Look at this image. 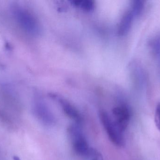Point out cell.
Masks as SVG:
<instances>
[{
	"mask_svg": "<svg viewBox=\"0 0 160 160\" xmlns=\"http://www.w3.org/2000/svg\"><path fill=\"white\" fill-rule=\"evenodd\" d=\"M144 2L142 0H135L132 1L131 5L130 10L136 17L140 16L143 11L144 8Z\"/></svg>",
	"mask_w": 160,
	"mask_h": 160,
	"instance_id": "9",
	"label": "cell"
},
{
	"mask_svg": "<svg viewBox=\"0 0 160 160\" xmlns=\"http://www.w3.org/2000/svg\"><path fill=\"white\" fill-rule=\"evenodd\" d=\"M59 102L65 114L70 119L80 125L82 121V117L78 109L69 101L63 99H59Z\"/></svg>",
	"mask_w": 160,
	"mask_h": 160,
	"instance_id": "5",
	"label": "cell"
},
{
	"mask_svg": "<svg viewBox=\"0 0 160 160\" xmlns=\"http://www.w3.org/2000/svg\"><path fill=\"white\" fill-rule=\"evenodd\" d=\"M134 18L135 17L130 9L126 12L121 19L119 24L118 28L119 34L122 36L125 35L128 33L130 30Z\"/></svg>",
	"mask_w": 160,
	"mask_h": 160,
	"instance_id": "7",
	"label": "cell"
},
{
	"mask_svg": "<svg viewBox=\"0 0 160 160\" xmlns=\"http://www.w3.org/2000/svg\"><path fill=\"white\" fill-rule=\"evenodd\" d=\"M13 160H21L19 158V157H17V156H14V157H13Z\"/></svg>",
	"mask_w": 160,
	"mask_h": 160,
	"instance_id": "12",
	"label": "cell"
},
{
	"mask_svg": "<svg viewBox=\"0 0 160 160\" xmlns=\"http://www.w3.org/2000/svg\"><path fill=\"white\" fill-rule=\"evenodd\" d=\"M149 49L156 59L160 71V34L153 36L149 41Z\"/></svg>",
	"mask_w": 160,
	"mask_h": 160,
	"instance_id": "8",
	"label": "cell"
},
{
	"mask_svg": "<svg viewBox=\"0 0 160 160\" xmlns=\"http://www.w3.org/2000/svg\"><path fill=\"white\" fill-rule=\"evenodd\" d=\"M99 117L111 142L118 147L124 146L125 143L124 132L118 127L112 118L104 111L100 112Z\"/></svg>",
	"mask_w": 160,
	"mask_h": 160,
	"instance_id": "1",
	"label": "cell"
},
{
	"mask_svg": "<svg viewBox=\"0 0 160 160\" xmlns=\"http://www.w3.org/2000/svg\"><path fill=\"white\" fill-rule=\"evenodd\" d=\"M37 111L40 119L45 124L50 126L55 122V118L49 108H48L45 103L39 101L37 104Z\"/></svg>",
	"mask_w": 160,
	"mask_h": 160,
	"instance_id": "6",
	"label": "cell"
},
{
	"mask_svg": "<svg viewBox=\"0 0 160 160\" xmlns=\"http://www.w3.org/2000/svg\"><path fill=\"white\" fill-rule=\"evenodd\" d=\"M74 4L77 6H79L82 8L83 9L86 10H92L94 7V2L90 0H83V1H73Z\"/></svg>",
	"mask_w": 160,
	"mask_h": 160,
	"instance_id": "10",
	"label": "cell"
},
{
	"mask_svg": "<svg viewBox=\"0 0 160 160\" xmlns=\"http://www.w3.org/2000/svg\"><path fill=\"white\" fill-rule=\"evenodd\" d=\"M73 149L76 153L81 156L87 157L91 149L89 148L87 140L79 125H71L68 130Z\"/></svg>",
	"mask_w": 160,
	"mask_h": 160,
	"instance_id": "2",
	"label": "cell"
},
{
	"mask_svg": "<svg viewBox=\"0 0 160 160\" xmlns=\"http://www.w3.org/2000/svg\"><path fill=\"white\" fill-rule=\"evenodd\" d=\"M133 68V78L137 88L141 90L148 88L147 75L142 65L135 63Z\"/></svg>",
	"mask_w": 160,
	"mask_h": 160,
	"instance_id": "4",
	"label": "cell"
},
{
	"mask_svg": "<svg viewBox=\"0 0 160 160\" xmlns=\"http://www.w3.org/2000/svg\"><path fill=\"white\" fill-rule=\"evenodd\" d=\"M155 123L156 127L160 132V102L156 107L155 114Z\"/></svg>",
	"mask_w": 160,
	"mask_h": 160,
	"instance_id": "11",
	"label": "cell"
},
{
	"mask_svg": "<svg viewBox=\"0 0 160 160\" xmlns=\"http://www.w3.org/2000/svg\"><path fill=\"white\" fill-rule=\"evenodd\" d=\"M112 117L118 127L125 132L129 124L131 119V111L126 104H120L114 107L112 110Z\"/></svg>",
	"mask_w": 160,
	"mask_h": 160,
	"instance_id": "3",
	"label": "cell"
}]
</instances>
